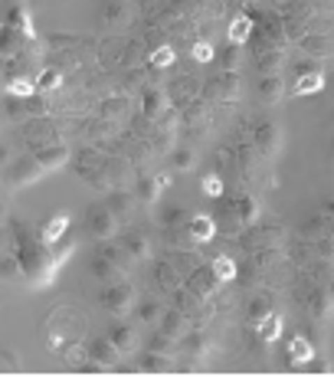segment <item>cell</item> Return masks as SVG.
<instances>
[{"label":"cell","mask_w":334,"mask_h":377,"mask_svg":"<svg viewBox=\"0 0 334 377\" xmlns=\"http://www.w3.org/2000/svg\"><path fill=\"white\" fill-rule=\"evenodd\" d=\"M233 210H236L239 214V220H243V223H246V230L252 223H256L259 220V200L252 194H243V197H236V200H233Z\"/></svg>","instance_id":"29"},{"label":"cell","mask_w":334,"mask_h":377,"mask_svg":"<svg viewBox=\"0 0 334 377\" xmlns=\"http://www.w3.org/2000/svg\"><path fill=\"white\" fill-rule=\"evenodd\" d=\"M183 230L190 233V237L197 239V243H210V239L220 233V226H216L213 216H206V214H194V216H187V223H183Z\"/></svg>","instance_id":"12"},{"label":"cell","mask_w":334,"mask_h":377,"mask_svg":"<svg viewBox=\"0 0 334 377\" xmlns=\"http://www.w3.org/2000/svg\"><path fill=\"white\" fill-rule=\"evenodd\" d=\"M98 115H102V119H125V115H128V102L121 96H112L98 105Z\"/></svg>","instance_id":"33"},{"label":"cell","mask_w":334,"mask_h":377,"mask_svg":"<svg viewBox=\"0 0 334 377\" xmlns=\"http://www.w3.org/2000/svg\"><path fill=\"white\" fill-rule=\"evenodd\" d=\"M141 112H144V119H164L167 112H171V96L161 92V89H148L144 96H141Z\"/></svg>","instance_id":"8"},{"label":"cell","mask_w":334,"mask_h":377,"mask_svg":"<svg viewBox=\"0 0 334 377\" xmlns=\"http://www.w3.org/2000/svg\"><path fill=\"white\" fill-rule=\"evenodd\" d=\"M154 177H158V184H161V187H171V174H154Z\"/></svg>","instance_id":"54"},{"label":"cell","mask_w":334,"mask_h":377,"mask_svg":"<svg viewBox=\"0 0 334 377\" xmlns=\"http://www.w3.org/2000/svg\"><path fill=\"white\" fill-rule=\"evenodd\" d=\"M252 145H256V151L259 154H279V148H282V131H279V125L275 121H259L256 125V131H252Z\"/></svg>","instance_id":"6"},{"label":"cell","mask_w":334,"mask_h":377,"mask_svg":"<svg viewBox=\"0 0 334 377\" xmlns=\"http://www.w3.org/2000/svg\"><path fill=\"white\" fill-rule=\"evenodd\" d=\"M135 204H141L138 200V194H135V187L131 191H108V204L105 207H112L115 214H128V210H135Z\"/></svg>","instance_id":"27"},{"label":"cell","mask_w":334,"mask_h":377,"mask_svg":"<svg viewBox=\"0 0 334 377\" xmlns=\"http://www.w3.org/2000/svg\"><path fill=\"white\" fill-rule=\"evenodd\" d=\"M171 345H174V338H171V334L158 332V334L151 338V345H148V348H154V351H167V355H171Z\"/></svg>","instance_id":"51"},{"label":"cell","mask_w":334,"mask_h":377,"mask_svg":"<svg viewBox=\"0 0 334 377\" xmlns=\"http://www.w3.org/2000/svg\"><path fill=\"white\" fill-rule=\"evenodd\" d=\"M23 112H26V115H36V119H43V115H50V105H46L40 96H30V98H23Z\"/></svg>","instance_id":"45"},{"label":"cell","mask_w":334,"mask_h":377,"mask_svg":"<svg viewBox=\"0 0 334 377\" xmlns=\"http://www.w3.org/2000/svg\"><path fill=\"white\" fill-rule=\"evenodd\" d=\"M17 3H26V0H17Z\"/></svg>","instance_id":"57"},{"label":"cell","mask_w":334,"mask_h":377,"mask_svg":"<svg viewBox=\"0 0 334 377\" xmlns=\"http://www.w3.org/2000/svg\"><path fill=\"white\" fill-rule=\"evenodd\" d=\"M102 17H108V20H125L128 10H125L121 0H105V3H102Z\"/></svg>","instance_id":"47"},{"label":"cell","mask_w":334,"mask_h":377,"mask_svg":"<svg viewBox=\"0 0 334 377\" xmlns=\"http://www.w3.org/2000/svg\"><path fill=\"white\" fill-rule=\"evenodd\" d=\"M161 184H158V177H138L135 181V194H138V200L144 207H154L158 200H161Z\"/></svg>","instance_id":"24"},{"label":"cell","mask_w":334,"mask_h":377,"mask_svg":"<svg viewBox=\"0 0 334 377\" xmlns=\"http://www.w3.org/2000/svg\"><path fill=\"white\" fill-rule=\"evenodd\" d=\"M324 292H328V299H331V305H334V282H328V286H324Z\"/></svg>","instance_id":"55"},{"label":"cell","mask_w":334,"mask_h":377,"mask_svg":"<svg viewBox=\"0 0 334 377\" xmlns=\"http://www.w3.org/2000/svg\"><path fill=\"white\" fill-rule=\"evenodd\" d=\"M0 367H3V371H20V361H17L13 351H3V355H0Z\"/></svg>","instance_id":"52"},{"label":"cell","mask_w":334,"mask_h":377,"mask_svg":"<svg viewBox=\"0 0 334 377\" xmlns=\"http://www.w3.org/2000/svg\"><path fill=\"white\" fill-rule=\"evenodd\" d=\"M298 46H302V53L312 56V59H331L334 56V40L328 33H308Z\"/></svg>","instance_id":"14"},{"label":"cell","mask_w":334,"mask_h":377,"mask_svg":"<svg viewBox=\"0 0 334 377\" xmlns=\"http://www.w3.org/2000/svg\"><path fill=\"white\" fill-rule=\"evenodd\" d=\"M66 361H69V364H76V367H82L89 361V345L82 348V345H76V341H69V348H66Z\"/></svg>","instance_id":"44"},{"label":"cell","mask_w":334,"mask_h":377,"mask_svg":"<svg viewBox=\"0 0 334 377\" xmlns=\"http://www.w3.org/2000/svg\"><path fill=\"white\" fill-rule=\"evenodd\" d=\"M171 299H174V309H181L183 315H204V299H200V295H194L190 289L171 292Z\"/></svg>","instance_id":"25"},{"label":"cell","mask_w":334,"mask_h":377,"mask_svg":"<svg viewBox=\"0 0 334 377\" xmlns=\"http://www.w3.org/2000/svg\"><path fill=\"white\" fill-rule=\"evenodd\" d=\"M216 66H220L223 73H239V46L229 43L227 50H220V53H216Z\"/></svg>","instance_id":"35"},{"label":"cell","mask_w":334,"mask_h":377,"mask_svg":"<svg viewBox=\"0 0 334 377\" xmlns=\"http://www.w3.org/2000/svg\"><path fill=\"white\" fill-rule=\"evenodd\" d=\"M256 96L266 102V105H275V102H282V96H285V86H282V75L279 73H266L262 79L256 82Z\"/></svg>","instance_id":"18"},{"label":"cell","mask_w":334,"mask_h":377,"mask_svg":"<svg viewBox=\"0 0 334 377\" xmlns=\"http://www.w3.org/2000/svg\"><path fill=\"white\" fill-rule=\"evenodd\" d=\"M282 334V318L275 312L269 315V318H262V322L256 325V338L259 341H266V345H272V341H279Z\"/></svg>","instance_id":"30"},{"label":"cell","mask_w":334,"mask_h":377,"mask_svg":"<svg viewBox=\"0 0 334 377\" xmlns=\"http://www.w3.org/2000/svg\"><path fill=\"white\" fill-rule=\"evenodd\" d=\"M154 286L161 292H177L183 286V276H181V269L174 266V263H154Z\"/></svg>","instance_id":"17"},{"label":"cell","mask_w":334,"mask_h":377,"mask_svg":"<svg viewBox=\"0 0 334 377\" xmlns=\"http://www.w3.org/2000/svg\"><path fill=\"white\" fill-rule=\"evenodd\" d=\"M174 63V50L167 43H161V46H154L151 50V66H158V69H167V66Z\"/></svg>","instance_id":"43"},{"label":"cell","mask_w":334,"mask_h":377,"mask_svg":"<svg viewBox=\"0 0 334 377\" xmlns=\"http://www.w3.org/2000/svg\"><path fill=\"white\" fill-rule=\"evenodd\" d=\"M331 309L334 305H331V299H328V292L324 289H314L312 295H308V315H312V318H324Z\"/></svg>","instance_id":"32"},{"label":"cell","mask_w":334,"mask_h":377,"mask_svg":"<svg viewBox=\"0 0 334 377\" xmlns=\"http://www.w3.org/2000/svg\"><path fill=\"white\" fill-rule=\"evenodd\" d=\"M158 315H164V309H161V302H138V318L141 322H154Z\"/></svg>","instance_id":"46"},{"label":"cell","mask_w":334,"mask_h":377,"mask_svg":"<svg viewBox=\"0 0 334 377\" xmlns=\"http://www.w3.org/2000/svg\"><path fill=\"white\" fill-rule=\"evenodd\" d=\"M204 115H206L204 102H190V105L183 108V119H187V121H204Z\"/></svg>","instance_id":"50"},{"label":"cell","mask_w":334,"mask_h":377,"mask_svg":"<svg viewBox=\"0 0 334 377\" xmlns=\"http://www.w3.org/2000/svg\"><path fill=\"white\" fill-rule=\"evenodd\" d=\"M220 286H223V279L213 272V266L210 263H200V266H194V269L187 272V289L194 292V295H200V299H213L216 292H220Z\"/></svg>","instance_id":"2"},{"label":"cell","mask_w":334,"mask_h":377,"mask_svg":"<svg viewBox=\"0 0 334 377\" xmlns=\"http://www.w3.org/2000/svg\"><path fill=\"white\" fill-rule=\"evenodd\" d=\"M89 233L96 239H112L119 233V214L112 210V207H92V214H89Z\"/></svg>","instance_id":"5"},{"label":"cell","mask_w":334,"mask_h":377,"mask_svg":"<svg viewBox=\"0 0 334 377\" xmlns=\"http://www.w3.org/2000/svg\"><path fill=\"white\" fill-rule=\"evenodd\" d=\"M92 272H96L102 282H121L125 272H128V263H112V259L105 256V249H102V253L92 259Z\"/></svg>","instance_id":"15"},{"label":"cell","mask_w":334,"mask_h":377,"mask_svg":"<svg viewBox=\"0 0 334 377\" xmlns=\"http://www.w3.org/2000/svg\"><path fill=\"white\" fill-rule=\"evenodd\" d=\"M324 210H328V216H334V200H324Z\"/></svg>","instance_id":"56"},{"label":"cell","mask_w":334,"mask_h":377,"mask_svg":"<svg viewBox=\"0 0 334 377\" xmlns=\"http://www.w3.org/2000/svg\"><path fill=\"white\" fill-rule=\"evenodd\" d=\"M183 341H187V355L190 357H204L206 351H210V338H206V334H187V338H183Z\"/></svg>","instance_id":"39"},{"label":"cell","mask_w":334,"mask_h":377,"mask_svg":"<svg viewBox=\"0 0 334 377\" xmlns=\"http://www.w3.org/2000/svg\"><path fill=\"white\" fill-rule=\"evenodd\" d=\"M256 63H259V69H266V73H275V69L285 63V56H282L275 46H269V50H266V46H259V50H256Z\"/></svg>","instance_id":"31"},{"label":"cell","mask_w":334,"mask_h":377,"mask_svg":"<svg viewBox=\"0 0 334 377\" xmlns=\"http://www.w3.org/2000/svg\"><path fill=\"white\" fill-rule=\"evenodd\" d=\"M314 357V348H312V341L305 338V334H295L289 341V361L291 364H308Z\"/></svg>","instance_id":"28"},{"label":"cell","mask_w":334,"mask_h":377,"mask_svg":"<svg viewBox=\"0 0 334 377\" xmlns=\"http://www.w3.org/2000/svg\"><path fill=\"white\" fill-rule=\"evenodd\" d=\"M66 230H69V214H56V216H50L43 226H40V239L43 243H59V239L66 237Z\"/></svg>","instance_id":"22"},{"label":"cell","mask_w":334,"mask_h":377,"mask_svg":"<svg viewBox=\"0 0 334 377\" xmlns=\"http://www.w3.org/2000/svg\"><path fill=\"white\" fill-rule=\"evenodd\" d=\"M252 30H256V23H252L249 13H233V17H229V27H227V40L243 46L249 36H252Z\"/></svg>","instance_id":"19"},{"label":"cell","mask_w":334,"mask_h":377,"mask_svg":"<svg viewBox=\"0 0 334 377\" xmlns=\"http://www.w3.org/2000/svg\"><path fill=\"white\" fill-rule=\"evenodd\" d=\"M279 243H282V230L279 226H256V230H249L246 237H243V246H249V249H279Z\"/></svg>","instance_id":"9"},{"label":"cell","mask_w":334,"mask_h":377,"mask_svg":"<svg viewBox=\"0 0 334 377\" xmlns=\"http://www.w3.org/2000/svg\"><path fill=\"white\" fill-rule=\"evenodd\" d=\"M3 92H7V98H30V96H36L40 89H36V79H33V75L17 73L3 82Z\"/></svg>","instance_id":"20"},{"label":"cell","mask_w":334,"mask_h":377,"mask_svg":"<svg viewBox=\"0 0 334 377\" xmlns=\"http://www.w3.org/2000/svg\"><path fill=\"white\" fill-rule=\"evenodd\" d=\"M210 266H213V272H216V276H220L223 282H233V279L239 276V266H236V263H233L229 256H216Z\"/></svg>","instance_id":"36"},{"label":"cell","mask_w":334,"mask_h":377,"mask_svg":"<svg viewBox=\"0 0 334 377\" xmlns=\"http://www.w3.org/2000/svg\"><path fill=\"white\" fill-rule=\"evenodd\" d=\"M89 357L98 361V364H105V367H115L121 361V351L112 338H92V341H89Z\"/></svg>","instance_id":"11"},{"label":"cell","mask_w":334,"mask_h":377,"mask_svg":"<svg viewBox=\"0 0 334 377\" xmlns=\"http://www.w3.org/2000/svg\"><path fill=\"white\" fill-rule=\"evenodd\" d=\"M161 223H164V226H177V223H187V216H183L181 207H164Z\"/></svg>","instance_id":"49"},{"label":"cell","mask_w":334,"mask_h":377,"mask_svg":"<svg viewBox=\"0 0 334 377\" xmlns=\"http://www.w3.org/2000/svg\"><path fill=\"white\" fill-rule=\"evenodd\" d=\"M69 154H73V151H69L66 141H50V145H43V148H36L33 158L43 164L46 171H56V168H63V164L69 161Z\"/></svg>","instance_id":"7"},{"label":"cell","mask_w":334,"mask_h":377,"mask_svg":"<svg viewBox=\"0 0 334 377\" xmlns=\"http://www.w3.org/2000/svg\"><path fill=\"white\" fill-rule=\"evenodd\" d=\"M190 315H183L181 309H167V312L161 315V332L171 334L174 341H183L187 334H190V322H187Z\"/></svg>","instance_id":"16"},{"label":"cell","mask_w":334,"mask_h":377,"mask_svg":"<svg viewBox=\"0 0 334 377\" xmlns=\"http://www.w3.org/2000/svg\"><path fill=\"white\" fill-rule=\"evenodd\" d=\"M282 30H285V43H302L305 36H308L305 20H282Z\"/></svg>","instance_id":"38"},{"label":"cell","mask_w":334,"mask_h":377,"mask_svg":"<svg viewBox=\"0 0 334 377\" xmlns=\"http://www.w3.org/2000/svg\"><path fill=\"white\" fill-rule=\"evenodd\" d=\"M43 164L36 161V158H17V161L7 168V184L10 187H26V184H36L43 177Z\"/></svg>","instance_id":"4"},{"label":"cell","mask_w":334,"mask_h":377,"mask_svg":"<svg viewBox=\"0 0 334 377\" xmlns=\"http://www.w3.org/2000/svg\"><path fill=\"white\" fill-rule=\"evenodd\" d=\"M121 249L131 256V263H148L151 259V239L138 233V230H128L125 237H121Z\"/></svg>","instance_id":"10"},{"label":"cell","mask_w":334,"mask_h":377,"mask_svg":"<svg viewBox=\"0 0 334 377\" xmlns=\"http://www.w3.org/2000/svg\"><path fill=\"white\" fill-rule=\"evenodd\" d=\"M7 27H13V30L20 33V36H30V40H33V17L26 13V7H23V3H17V7H10V10H7Z\"/></svg>","instance_id":"26"},{"label":"cell","mask_w":334,"mask_h":377,"mask_svg":"<svg viewBox=\"0 0 334 377\" xmlns=\"http://www.w3.org/2000/svg\"><path fill=\"white\" fill-rule=\"evenodd\" d=\"M108 338H112V341L119 345V351H121V355H131V351L138 348V341H141V338H138V332H135L131 325H115V328L108 332Z\"/></svg>","instance_id":"23"},{"label":"cell","mask_w":334,"mask_h":377,"mask_svg":"<svg viewBox=\"0 0 334 377\" xmlns=\"http://www.w3.org/2000/svg\"><path fill=\"white\" fill-rule=\"evenodd\" d=\"M135 371H144V374H164V371H174V357L167 355V351H154V348H148V351L138 357Z\"/></svg>","instance_id":"13"},{"label":"cell","mask_w":334,"mask_h":377,"mask_svg":"<svg viewBox=\"0 0 334 377\" xmlns=\"http://www.w3.org/2000/svg\"><path fill=\"white\" fill-rule=\"evenodd\" d=\"M200 191H204L206 197H220L223 194V177H220V174H204V177H200Z\"/></svg>","instance_id":"42"},{"label":"cell","mask_w":334,"mask_h":377,"mask_svg":"<svg viewBox=\"0 0 334 377\" xmlns=\"http://www.w3.org/2000/svg\"><path fill=\"white\" fill-rule=\"evenodd\" d=\"M190 56H194V63H216V50L213 43H206V40H197L190 46Z\"/></svg>","instance_id":"40"},{"label":"cell","mask_w":334,"mask_h":377,"mask_svg":"<svg viewBox=\"0 0 334 377\" xmlns=\"http://www.w3.org/2000/svg\"><path fill=\"white\" fill-rule=\"evenodd\" d=\"M308 371H318V374H328V371H331V364H328L324 357H312V361H308Z\"/></svg>","instance_id":"53"},{"label":"cell","mask_w":334,"mask_h":377,"mask_svg":"<svg viewBox=\"0 0 334 377\" xmlns=\"http://www.w3.org/2000/svg\"><path fill=\"white\" fill-rule=\"evenodd\" d=\"M171 164L177 168V171H190L197 164V154H194V148H177L171 154Z\"/></svg>","instance_id":"41"},{"label":"cell","mask_w":334,"mask_h":377,"mask_svg":"<svg viewBox=\"0 0 334 377\" xmlns=\"http://www.w3.org/2000/svg\"><path fill=\"white\" fill-rule=\"evenodd\" d=\"M59 86H63V73H59V69L46 66V69L36 73V89H40V92H53V89H59Z\"/></svg>","instance_id":"34"},{"label":"cell","mask_w":334,"mask_h":377,"mask_svg":"<svg viewBox=\"0 0 334 377\" xmlns=\"http://www.w3.org/2000/svg\"><path fill=\"white\" fill-rule=\"evenodd\" d=\"M73 249H76V243H73V239H69V237H63V239H59V243H53V256H56V263L63 266L66 259L73 256Z\"/></svg>","instance_id":"48"},{"label":"cell","mask_w":334,"mask_h":377,"mask_svg":"<svg viewBox=\"0 0 334 377\" xmlns=\"http://www.w3.org/2000/svg\"><path fill=\"white\" fill-rule=\"evenodd\" d=\"M269 315H272V305H269V302H266V295H259V299H252V302H249L246 318H249V322H252V325H259V322H262V318H269Z\"/></svg>","instance_id":"37"},{"label":"cell","mask_w":334,"mask_h":377,"mask_svg":"<svg viewBox=\"0 0 334 377\" xmlns=\"http://www.w3.org/2000/svg\"><path fill=\"white\" fill-rule=\"evenodd\" d=\"M206 98H216V102H236L243 86H239V73H223L220 79H206L200 86Z\"/></svg>","instance_id":"3"},{"label":"cell","mask_w":334,"mask_h":377,"mask_svg":"<svg viewBox=\"0 0 334 377\" xmlns=\"http://www.w3.org/2000/svg\"><path fill=\"white\" fill-rule=\"evenodd\" d=\"M98 305H102L112 318H125V315H131L138 309V292H135V286H128L125 279L105 282V289L98 295Z\"/></svg>","instance_id":"1"},{"label":"cell","mask_w":334,"mask_h":377,"mask_svg":"<svg viewBox=\"0 0 334 377\" xmlns=\"http://www.w3.org/2000/svg\"><path fill=\"white\" fill-rule=\"evenodd\" d=\"M321 89H324V73L312 69V73H298V79L291 82V96H312V92H321Z\"/></svg>","instance_id":"21"}]
</instances>
